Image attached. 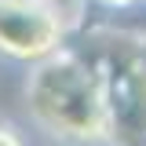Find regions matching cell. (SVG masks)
I'll return each instance as SVG.
<instances>
[{
	"mask_svg": "<svg viewBox=\"0 0 146 146\" xmlns=\"http://www.w3.org/2000/svg\"><path fill=\"white\" fill-rule=\"evenodd\" d=\"M99 80L110 135L121 146H146V48H113Z\"/></svg>",
	"mask_w": 146,
	"mask_h": 146,
	"instance_id": "7a4b0ae2",
	"label": "cell"
},
{
	"mask_svg": "<svg viewBox=\"0 0 146 146\" xmlns=\"http://www.w3.org/2000/svg\"><path fill=\"white\" fill-rule=\"evenodd\" d=\"M62 44V11L51 0H0V51L40 62Z\"/></svg>",
	"mask_w": 146,
	"mask_h": 146,
	"instance_id": "3957f363",
	"label": "cell"
},
{
	"mask_svg": "<svg viewBox=\"0 0 146 146\" xmlns=\"http://www.w3.org/2000/svg\"><path fill=\"white\" fill-rule=\"evenodd\" d=\"M99 4H106V7H121V11H124V7L139 4V0H99Z\"/></svg>",
	"mask_w": 146,
	"mask_h": 146,
	"instance_id": "5b68a950",
	"label": "cell"
},
{
	"mask_svg": "<svg viewBox=\"0 0 146 146\" xmlns=\"http://www.w3.org/2000/svg\"><path fill=\"white\" fill-rule=\"evenodd\" d=\"M29 110L51 135L73 143H95L110 135L106 99L99 70L84 66L73 55H48L29 77Z\"/></svg>",
	"mask_w": 146,
	"mask_h": 146,
	"instance_id": "6da1fadb",
	"label": "cell"
},
{
	"mask_svg": "<svg viewBox=\"0 0 146 146\" xmlns=\"http://www.w3.org/2000/svg\"><path fill=\"white\" fill-rule=\"evenodd\" d=\"M0 146H22V139H18L7 124H0Z\"/></svg>",
	"mask_w": 146,
	"mask_h": 146,
	"instance_id": "277c9868",
	"label": "cell"
}]
</instances>
